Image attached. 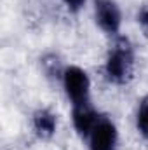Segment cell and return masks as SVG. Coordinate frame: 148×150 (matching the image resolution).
Masks as SVG:
<instances>
[{"label":"cell","mask_w":148,"mask_h":150,"mask_svg":"<svg viewBox=\"0 0 148 150\" xmlns=\"http://www.w3.org/2000/svg\"><path fill=\"white\" fill-rule=\"evenodd\" d=\"M89 147L91 150H115L118 133L115 124L106 117H99L89 134Z\"/></svg>","instance_id":"4"},{"label":"cell","mask_w":148,"mask_h":150,"mask_svg":"<svg viewBox=\"0 0 148 150\" xmlns=\"http://www.w3.org/2000/svg\"><path fill=\"white\" fill-rule=\"evenodd\" d=\"M138 23L143 30V33L148 37V4H143L138 11Z\"/></svg>","instance_id":"9"},{"label":"cell","mask_w":148,"mask_h":150,"mask_svg":"<svg viewBox=\"0 0 148 150\" xmlns=\"http://www.w3.org/2000/svg\"><path fill=\"white\" fill-rule=\"evenodd\" d=\"M61 80H63L65 93H66L68 100L72 101V105H80V103L89 101L91 80H89V75L85 74L84 68H80L77 65L66 67Z\"/></svg>","instance_id":"2"},{"label":"cell","mask_w":148,"mask_h":150,"mask_svg":"<svg viewBox=\"0 0 148 150\" xmlns=\"http://www.w3.org/2000/svg\"><path fill=\"white\" fill-rule=\"evenodd\" d=\"M32 126L33 131L40 140H49L54 136L56 127H58V117L49 108H38L32 115Z\"/></svg>","instance_id":"6"},{"label":"cell","mask_w":148,"mask_h":150,"mask_svg":"<svg viewBox=\"0 0 148 150\" xmlns=\"http://www.w3.org/2000/svg\"><path fill=\"white\" fill-rule=\"evenodd\" d=\"M105 75L117 86H125L131 82L134 75V51L127 38H118L108 51L105 61Z\"/></svg>","instance_id":"1"},{"label":"cell","mask_w":148,"mask_h":150,"mask_svg":"<svg viewBox=\"0 0 148 150\" xmlns=\"http://www.w3.org/2000/svg\"><path fill=\"white\" fill-rule=\"evenodd\" d=\"M99 115L92 108L91 101L87 103H80V105H73V112H72V120H73V127L77 134L84 140L89 138L94 124L98 122Z\"/></svg>","instance_id":"5"},{"label":"cell","mask_w":148,"mask_h":150,"mask_svg":"<svg viewBox=\"0 0 148 150\" xmlns=\"http://www.w3.org/2000/svg\"><path fill=\"white\" fill-rule=\"evenodd\" d=\"M63 4L68 7V11H72V12H78V11L84 7L85 0H63Z\"/></svg>","instance_id":"10"},{"label":"cell","mask_w":148,"mask_h":150,"mask_svg":"<svg viewBox=\"0 0 148 150\" xmlns=\"http://www.w3.org/2000/svg\"><path fill=\"white\" fill-rule=\"evenodd\" d=\"M94 16L98 26L106 35H117L122 25V12L113 0H94Z\"/></svg>","instance_id":"3"},{"label":"cell","mask_w":148,"mask_h":150,"mask_svg":"<svg viewBox=\"0 0 148 150\" xmlns=\"http://www.w3.org/2000/svg\"><path fill=\"white\" fill-rule=\"evenodd\" d=\"M42 67L45 70V74L49 77H63L65 68H61V63H59V58L56 54H47L42 58Z\"/></svg>","instance_id":"8"},{"label":"cell","mask_w":148,"mask_h":150,"mask_svg":"<svg viewBox=\"0 0 148 150\" xmlns=\"http://www.w3.org/2000/svg\"><path fill=\"white\" fill-rule=\"evenodd\" d=\"M136 127H138V131L141 133V136L148 140V96L141 100V103H140V107H138Z\"/></svg>","instance_id":"7"}]
</instances>
